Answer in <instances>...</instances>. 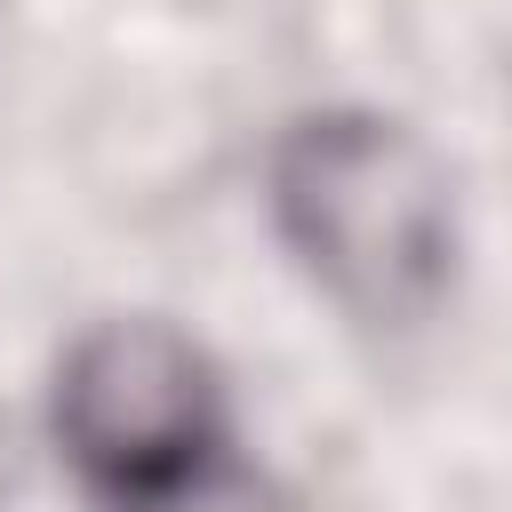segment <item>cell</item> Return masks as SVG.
Instances as JSON below:
<instances>
[{
	"label": "cell",
	"instance_id": "6da1fadb",
	"mask_svg": "<svg viewBox=\"0 0 512 512\" xmlns=\"http://www.w3.org/2000/svg\"><path fill=\"white\" fill-rule=\"evenodd\" d=\"M272 208L312 280L384 328L424 320L456 272L448 168L384 112H312L272 160Z\"/></svg>",
	"mask_w": 512,
	"mask_h": 512
},
{
	"label": "cell",
	"instance_id": "7a4b0ae2",
	"mask_svg": "<svg viewBox=\"0 0 512 512\" xmlns=\"http://www.w3.org/2000/svg\"><path fill=\"white\" fill-rule=\"evenodd\" d=\"M56 432L104 504L168 512L224 448V392L208 352L168 320H104L56 376Z\"/></svg>",
	"mask_w": 512,
	"mask_h": 512
}]
</instances>
